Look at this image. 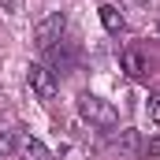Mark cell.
<instances>
[{"label": "cell", "instance_id": "1", "mask_svg": "<svg viewBox=\"0 0 160 160\" xmlns=\"http://www.w3.org/2000/svg\"><path fill=\"white\" fill-rule=\"evenodd\" d=\"M78 116L89 127H101V130H112L116 123H119V112L108 104V101H101L97 93H78Z\"/></svg>", "mask_w": 160, "mask_h": 160}, {"label": "cell", "instance_id": "2", "mask_svg": "<svg viewBox=\"0 0 160 160\" xmlns=\"http://www.w3.org/2000/svg\"><path fill=\"white\" fill-rule=\"evenodd\" d=\"M63 30H67V15H63V11H48L38 26H34V45L45 52V48H52L56 41H63Z\"/></svg>", "mask_w": 160, "mask_h": 160}, {"label": "cell", "instance_id": "3", "mask_svg": "<svg viewBox=\"0 0 160 160\" xmlns=\"http://www.w3.org/2000/svg\"><path fill=\"white\" fill-rule=\"evenodd\" d=\"M26 86L38 101H52L56 97V75L45 67V63H30L26 67Z\"/></svg>", "mask_w": 160, "mask_h": 160}, {"label": "cell", "instance_id": "4", "mask_svg": "<svg viewBox=\"0 0 160 160\" xmlns=\"http://www.w3.org/2000/svg\"><path fill=\"white\" fill-rule=\"evenodd\" d=\"M45 56H48V63H45V67H48L52 75H56V71H71V67H75V48H71L67 41H56L52 48H45Z\"/></svg>", "mask_w": 160, "mask_h": 160}, {"label": "cell", "instance_id": "5", "mask_svg": "<svg viewBox=\"0 0 160 160\" xmlns=\"http://www.w3.org/2000/svg\"><path fill=\"white\" fill-rule=\"evenodd\" d=\"M119 67L130 75V78H142V75L149 71V60H145L138 48H123V52H119Z\"/></svg>", "mask_w": 160, "mask_h": 160}, {"label": "cell", "instance_id": "6", "mask_svg": "<svg viewBox=\"0 0 160 160\" xmlns=\"http://www.w3.org/2000/svg\"><path fill=\"white\" fill-rule=\"evenodd\" d=\"M15 153H19L22 160H52V153H48V149L41 145L38 138H30V134H22V138H19V145H15Z\"/></svg>", "mask_w": 160, "mask_h": 160}, {"label": "cell", "instance_id": "7", "mask_svg": "<svg viewBox=\"0 0 160 160\" xmlns=\"http://www.w3.org/2000/svg\"><path fill=\"white\" fill-rule=\"evenodd\" d=\"M97 15H101V22H104L108 34H123V30H127V19H123V11L116 8V4H101Z\"/></svg>", "mask_w": 160, "mask_h": 160}, {"label": "cell", "instance_id": "8", "mask_svg": "<svg viewBox=\"0 0 160 160\" xmlns=\"http://www.w3.org/2000/svg\"><path fill=\"white\" fill-rule=\"evenodd\" d=\"M15 145H19V138H15L11 130H4V127H0V157H11V153H15Z\"/></svg>", "mask_w": 160, "mask_h": 160}, {"label": "cell", "instance_id": "9", "mask_svg": "<svg viewBox=\"0 0 160 160\" xmlns=\"http://www.w3.org/2000/svg\"><path fill=\"white\" fill-rule=\"evenodd\" d=\"M116 142H119V149H123V153H134V149H138V134H134V130H123Z\"/></svg>", "mask_w": 160, "mask_h": 160}, {"label": "cell", "instance_id": "10", "mask_svg": "<svg viewBox=\"0 0 160 160\" xmlns=\"http://www.w3.org/2000/svg\"><path fill=\"white\" fill-rule=\"evenodd\" d=\"M149 119L160 123V89H157V93H149Z\"/></svg>", "mask_w": 160, "mask_h": 160}, {"label": "cell", "instance_id": "11", "mask_svg": "<svg viewBox=\"0 0 160 160\" xmlns=\"http://www.w3.org/2000/svg\"><path fill=\"white\" fill-rule=\"evenodd\" d=\"M142 153H145V157H160V134H157V138H149V142L142 145Z\"/></svg>", "mask_w": 160, "mask_h": 160}, {"label": "cell", "instance_id": "12", "mask_svg": "<svg viewBox=\"0 0 160 160\" xmlns=\"http://www.w3.org/2000/svg\"><path fill=\"white\" fill-rule=\"evenodd\" d=\"M0 8H4V11H11V15H15V11H19V8H22V0H0Z\"/></svg>", "mask_w": 160, "mask_h": 160}, {"label": "cell", "instance_id": "13", "mask_svg": "<svg viewBox=\"0 0 160 160\" xmlns=\"http://www.w3.org/2000/svg\"><path fill=\"white\" fill-rule=\"evenodd\" d=\"M157 30H160V26H157Z\"/></svg>", "mask_w": 160, "mask_h": 160}]
</instances>
